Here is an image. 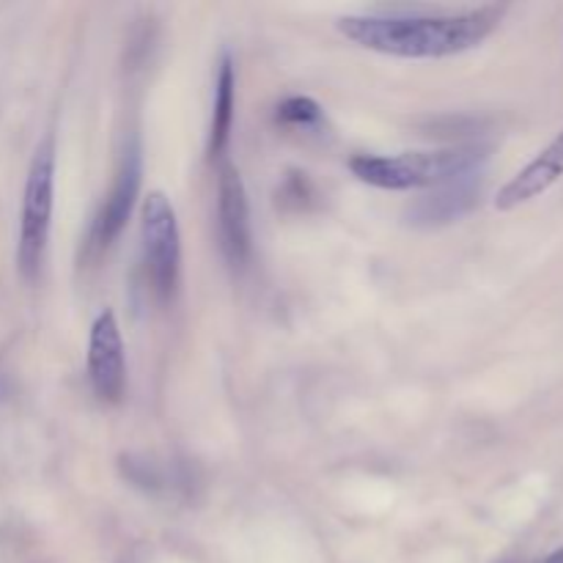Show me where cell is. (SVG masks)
Segmentation results:
<instances>
[{"mask_svg": "<svg viewBox=\"0 0 563 563\" xmlns=\"http://www.w3.org/2000/svg\"><path fill=\"white\" fill-rule=\"evenodd\" d=\"M317 198V192H313V185L311 179H308L306 174H297V170H291L289 176L284 179V185H280L278 190V201L284 209H308V203Z\"/></svg>", "mask_w": 563, "mask_h": 563, "instance_id": "7c38bea8", "label": "cell"}, {"mask_svg": "<svg viewBox=\"0 0 563 563\" xmlns=\"http://www.w3.org/2000/svg\"><path fill=\"white\" fill-rule=\"evenodd\" d=\"M236 108V69L234 58L223 53L218 64V80H214V102H212V124H209V159L223 157L229 146L231 126H234Z\"/></svg>", "mask_w": 563, "mask_h": 563, "instance_id": "30bf717a", "label": "cell"}, {"mask_svg": "<svg viewBox=\"0 0 563 563\" xmlns=\"http://www.w3.org/2000/svg\"><path fill=\"white\" fill-rule=\"evenodd\" d=\"M143 181V152L141 141L132 137L124 146L119 159V170H115L113 187H110L108 198H104L102 209H99L97 220H93L91 229V245L97 251H108L115 242V236L124 231L126 220H130L132 207L137 201V192H141Z\"/></svg>", "mask_w": 563, "mask_h": 563, "instance_id": "8992f818", "label": "cell"}, {"mask_svg": "<svg viewBox=\"0 0 563 563\" xmlns=\"http://www.w3.org/2000/svg\"><path fill=\"white\" fill-rule=\"evenodd\" d=\"M324 113L322 104L311 97H289L278 104V113H275V121L278 124L289 126H302V130H311V126L322 124Z\"/></svg>", "mask_w": 563, "mask_h": 563, "instance_id": "8fae6325", "label": "cell"}, {"mask_svg": "<svg viewBox=\"0 0 563 563\" xmlns=\"http://www.w3.org/2000/svg\"><path fill=\"white\" fill-rule=\"evenodd\" d=\"M544 563H563V548L555 550L553 555H548V559H544Z\"/></svg>", "mask_w": 563, "mask_h": 563, "instance_id": "4fadbf2b", "label": "cell"}, {"mask_svg": "<svg viewBox=\"0 0 563 563\" xmlns=\"http://www.w3.org/2000/svg\"><path fill=\"white\" fill-rule=\"evenodd\" d=\"M500 16V5H482L462 14H357L339 20V31L372 53L449 58L478 47L498 27Z\"/></svg>", "mask_w": 563, "mask_h": 563, "instance_id": "6da1fadb", "label": "cell"}, {"mask_svg": "<svg viewBox=\"0 0 563 563\" xmlns=\"http://www.w3.org/2000/svg\"><path fill=\"white\" fill-rule=\"evenodd\" d=\"M143 258H146L148 278L159 300H170L179 286L181 269V240L176 223L174 203L165 192H148L141 209Z\"/></svg>", "mask_w": 563, "mask_h": 563, "instance_id": "277c9868", "label": "cell"}, {"mask_svg": "<svg viewBox=\"0 0 563 563\" xmlns=\"http://www.w3.org/2000/svg\"><path fill=\"white\" fill-rule=\"evenodd\" d=\"M563 176V130L559 132L553 143L548 148L539 152L537 159L526 165L509 185L500 187L498 198H495V207L509 212V209L522 207V203L533 201L542 192H548Z\"/></svg>", "mask_w": 563, "mask_h": 563, "instance_id": "9c48e42d", "label": "cell"}, {"mask_svg": "<svg viewBox=\"0 0 563 563\" xmlns=\"http://www.w3.org/2000/svg\"><path fill=\"white\" fill-rule=\"evenodd\" d=\"M489 152L484 146H460L445 152H405V154H357L350 159V170L363 185L379 190H418L438 187L467 170L487 168Z\"/></svg>", "mask_w": 563, "mask_h": 563, "instance_id": "7a4b0ae2", "label": "cell"}, {"mask_svg": "<svg viewBox=\"0 0 563 563\" xmlns=\"http://www.w3.org/2000/svg\"><path fill=\"white\" fill-rule=\"evenodd\" d=\"M55 203V141L44 137L36 146L27 168L25 192H22L20 214V245H16V267L20 275L33 284L42 273L44 253H47L49 223H53Z\"/></svg>", "mask_w": 563, "mask_h": 563, "instance_id": "3957f363", "label": "cell"}, {"mask_svg": "<svg viewBox=\"0 0 563 563\" xmlns=\"http://www.w3.org/2000/svg\"><path fill=\"white\" fill-rule=\"evenodd\" d=\"M484 170H467V174L454 176V179L432 187L421 198L407 203V223L416 225V229H440V225H449L454 220L465 218L476 207L478 198H482Z\"/></svg>", "mask_w": 563, "mask_h": 563, "instance_id": "ba28073f", "label": "cell"}, {"mask_svg": "<svg viewBox=\"0 0 563 563\" xmlns=\"http://www.w3.org/2000/svg\"><path fill=\"white\" fill-rule=\"evenodd\" d=\"M218 234L229 267L245 269L251 262V209L245 181L231 163L218 170Z\"/></svg>", "mask_w": 563, "mask_h": 563, "instance_id": "5b68a950", "label": "cell"}, {"mask_svg": "<svg viewBox=\"0 0 563 563\" xmlns=\"http://www.w3.org/2000/svg\"><path fill=\"white\" fill-rule=\"evenodd\" d=\"M88 379L99 401L119 405L126 390L124 341L113 311H102L88 335Z\"/></svg>", "mask_w": 563, "mask_h": 563, "instance_id": "52a82bcc", "label": "cell"}]
</instances>
